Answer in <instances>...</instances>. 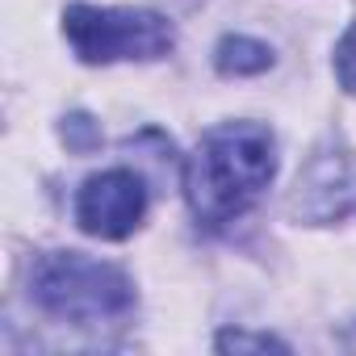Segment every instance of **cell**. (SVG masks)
<instances>
[{"mask_svg": "<svg viewBox=\"0 0 356 356\" xmlns=\"http://www.w3.org/2000/svg\"><path fill=\"white\" fill-rule=\"evenodd\" d=\"M277 172V143L260 122H222L185 159V202L206 231L248 214Z\"/></svg>", "mask_w": 356, "mask_h": 356, "instance_id": "obj_1", "label": "cell"}, {"mask_svg": "<svg viewBox=\"0 0 356 356\" xmlns=\"http://www.w3.org/2000/svg\"><path fill=\"white\" fill-rule=\"evenodd\" d=\"M34 302L76 327H101L134 306V285L122 268L92 260L84 252H51L34 268Z\"/></svg>", "mask_w": 356, "mask_h": 356, "instance_id": "obj_2", "label": "cell"}, {"mask_svg": "<svg viewBox=\"0 0 356 356\" xmlns=\"http://www.w3.org/2000/svg\"><path fill=\"white\" fill-rule=\"evenodd\" d=\"M63 34L84 63H118V59H159L172 51L176 34L159 13L143 9H101L72 5L63 13Z\"/></svg>", "mask_w": 356, "mask_h": 356, "instance_id": "obj_3", "label": "cell"}, {"mask_svg": "<svg viewBox=\"0 0 356 356\" xmlns=\"http://www.w3.org/2000/svg\"><path fill=\"white\" fill-rule=\"evenodd\" d=\"M147 214V185L126 168L97 172L76 193V222L92 239H126Z\"/></svg>", "mask_w": 356, "mask_h": 356, "instance_id": "obj_4", "label": "cell"}, {"mask_svg": "<svg viewBox=\"0 0 356 356\" xmlns=\"http://www.w3.org/2000/svg\"><path fill=\"white\" fill-rule=\"evenodd\" d=\"M356 210V155L343 147H323L298 172L289 214L298 222H335Z\"/></svg>", "mask_w": 356, "mask_h": 356, "instance_id": "obj_5", "label": "cell"}, {"mask_svg": "<svg viewBox=\"0 0 356 356\" xmlns=\"http://www.w3.org/2000/svg\"><path fill=\"white\" fill-rule=\"evenodd\" d=\"M214 63H218V72H222V76H256V72L273 67V51H268L264 42H256V38L231 34V38H222V42H218Z\"/></svg>", "mask_w": 356, "mask_h": 356, "instance_id": "obj_6", "label": "cell"}, {"mask_svg": "<svg viewBox=\"0 0 356 356\" xmlns=\"http://www.w3.org/2000/svg\"><path fill=\"white\" fill-rule=\"evenodd\" d=\"M63 143L72 151H92V147H101V130H97V122L88 113H72L63 122Z\"/></svg>", "mask_w": 356, "mask_h": 356, "instance_id": "obj_7", "label": "cell"}, {"mask_svg": "<svg viewBox=\"0 0 356 356\" xmlns=\"http://www.w3.org/2000/svg\"><path fill=\"white\" fill-rule=\"evenodd\" d=\"M218 348L222 352H268V348H277V352H285V343L277 339V335H252V331H222L218 335Z\"/></svg>", "mask_w": 356, "mask_h": 356, "instance_id": "obj_8", "label": "cell"}, {"mask_svg": "<svg viewBox=\"0 0 356 356\" xmlns=\"http://www.w3.org/2000/svg\"><path fill=\"white\" fill-rule=\"evenodd\" d=\"M335 76H339V84L348 92H356V22H352V30L335 47Z\"/></svg>", "mask_w": 356, "mask_h": 356, "instance_id": "obj_9", "label": "cell"}]
</instances>
